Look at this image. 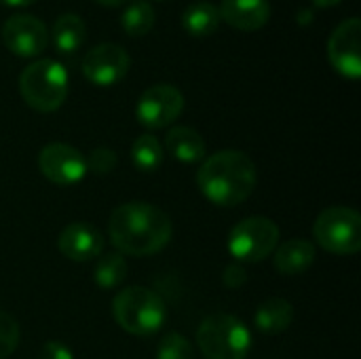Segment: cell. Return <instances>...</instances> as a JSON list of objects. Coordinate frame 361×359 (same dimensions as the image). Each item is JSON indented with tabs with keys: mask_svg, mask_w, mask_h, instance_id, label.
<instances>
[{
	"mask_svg": "<svg viewBox=\"0 0 361 359\" xmlns=\"http://www.w3.org/2000/svg\"><path fill=\"white\" fill-rule=\"evenodd\" d=\"M97 4H102V6H121V4H125L127 0H95Z\"/></svg>",
	"mask_w": 361,
	"mask_h": 359,
	"instance_id": "31",
	"label": "cell"
},
{
	"mask_svg": "<svg viewBox=\"0 0 361 359\" xmlns=\"http://www.w3.org/2000/svg\"><path fill=\"white\" fill-rule=\"evenodd\" d=\"M95 269H93V279L102 290H114L118 288L125 277H127V260L118 252L110 254H99L95 258Z\"/></svg>",
	"mask_w": 361,
	"mask_h": 359,
	"instance_id": "20",
	"label": "cell"
},
{
	"mask_svg": "<svg viewBox=\"0 0 361 359\" xmlns=\"http://www.w3.org/2000/svg\"><path fill=\"white\" fill-rule=\"evenodd\" d=\"M273 254L275 269L286 277L302 275L315 262V245L307 239H290L283 245H279Z\"/></svg>",
	"mask_w": 361,
	"mask_h": 359,
	"instance_id": "16",
	"label": "cell"
},
{
	"mask_svg": "<svg viewBox=\"0 0 361 359\" xmlns=\"http://www.w3.org/2000/svg\"><path fill=\"white\" fill-rule=\"evenodd\" d=\"M220 21L218 6L205 0L188 4L182 13V28L190 36H209L218 30Z\"/></svg>",
	"mask_w": 361,
	"mask_h": 359,
	"instance_id": "19",
	"label": "cell"
},
{
	"mask_svg": "<svg viewBox=\"0 0 361 359\" xmlns=\"http://www.w3.org/2000/svg\"><path fill=\"white\" fill-rule=\"evenodd\" d=\"M154 21H157V13L152 4L146 0L131 2L121 15V28L129 36H146L154 28Z\"/></svg>",
	"mask_w": 361,
	"mask_h": 359,
	"instance_id": "21",
	"label": "cell"
},
{
	"mask_svg": "<svg viewBox=\"0 0 361 359\" xmlns=\"http://www.w3.org/2000/svg\"><path fill=\"white\" fill-rule=\"evenodd\" d=\"M360 36L361 21L349 17L341 21L328 38V59L334 70L349 80H360L361 76Z\"/></svg>",
	"mask_w": 361,
	"mask_h": 359,
	"instance_id": "10",
	"label": "cell"
},
{
	"mask_svg": "<svg viewBox=\"0 0 361 359\" xmlns=\"http://www.w3.org/2000/svg\"><path fill=\"white\" fill-rule=\"evenodd\" d=\"M317 8H330V6H336L338 2H343V0H311Z\"/></svg>",
	"mask_w": 361,
	"mask_h": 359,
	"instance_id": "30",
	"label": "cell"
},
{
	"mask_svg": "<svg viewBox=\"0 0 361 359\" xmlns=\"http://www.w3.org/2000/svg\"><path fill=\"white\" fill-rule=\"evenodd\" d=\"M112 315L125 332L133 336H150L163 328L167 307L157 292L142 286H129L114 296Z\"/></svg>",
	"mask_w": 361,
	"mask_h": 359,
	"instance_id": "3",
	"label": "cell"
},
{
	"mask_svg": "<svg viewBox=\"0 0 361 359\" xmlns=\"http://www.w3.org/2000/svg\"><path fill=\"white\" fill-rule=\"evenodd\" d=\"M197 345L207 359H245L252 349V334L239 317L216 313L197 328Z\"/></svg>",
	"mask_w": 361,
	"mask_h": 359,
	"instance_id": "5",
	"label": "cell"
},
{
	"mask_svg": "<svg viewBox=\"0 0 361 359\" xmlns=\"http://www.w3.org/2000/svg\"><path fill=\"white\" fill-rule=\"evenodd\" d=\"M85 159H87V171H91V174H95V176H108V174H112V171L116 169V165H118L116 152L110 150V148H104V146L91 150V154L85 157Z\"/></svg>",
	"mask_w": 361,
	"mask_h": 359,
	"instance_id": "25",
	"label": "cell"
},
{
	"mask_svg": "<svg viewBox=\"0 0 361 359\" xmlns=\"http://www.w3.org/2000/svg\"><path fill=\"white\" fill-rule=\"evenodd\" d=\"M220 19H224L231 28L241 32L262 30L271 17L269 0H222L218 6Z\"/></svg>",
	"mask_w": 361,
	"mask_h": 359,
	"instance_id": "14",
	"label": "cell"
},
{
	"mask_svg": "<svg viewBox=\"0 0 361 359\" xmlns=\"http://www.w3.org/2000/svg\"><path fill=\"white\" fill-rule=\"evenodd\" d=\"M258 171L254 161L241 150H220L205 157L197 171V186L203 197L218 207H237L256 188Z\"/></svg>",
	"mask_w": 361,
	"mask_h": 359,
	"instance_id": "2",
	"label": "cell"
},
{
	"mask_svg": "<svg viewBox=\"0 0 361 359\" xmlns=\"http://www.w3.org/2000/svg\"><path fill=\"white\" fill-rule=\"evenodd\" d=\"M222 281H224V286H226V288H231V290H239L241 286H245V281H247V273H245V269H243L241 264H228V267L224 269Z\"/></svg>",
	"mask_w": 361,
	"mask_h": 359,
	"instance_id": "27",
	"label": "cell"
},
{
	"mask_svg": "<svg viewBox=\"0 0 361 359\" xmlns=\"http://www.w3.org/2000/svg\"><path fill=\"white\" fill-rule=\"evenodd\" d=\"M292 322H294V307L286 298H269L254 313V324L264 334L286 332L292 326Z\"/></svg>",
	"mask_w": 361,
	"mask_h": 359,
	"instance_id": "18",
	"label": "cell"
},
{
	"mask_svg": "<svg viewBox=\"0 0 361 359\" xmlns=\"http://www.w3.org/2000/svg\"><path fill=\"white\" fill-rule=\"evenodd\" d=\"M277 243L279 226L267 216H250L237 222L226 241L231 256L245 264H256L273 256Z\"/></svg>",
	"mask_w": 361,
	"mask_h": 359,
	"instance_id": "7",
	"label": "cell"
},
{
	"mask_svg": "<svg viewBox=\"0 0 361 359\" xmlns=\"http://www.w3.org/2000/svg\"><path fill=\"white\" fill-rule=\"evenodd\" d=\"M38 359H74V355L68 345L59 341H47L38 351Z\"/></svg>",
	"mask_w": 361,
	"mask_h": 359,
	"instance_id": "26",
	"label": "cell"
},
{
	"mask_svg": "<svg viewBox=\"0 0 361 359\" xmlns=\"http://www.w3.org/2000/svg\"><path fill=\"white\" fill-rule=\"evenodd\" d=\"M2 42L17 57H38L49 44V30L38 17L17 13L2 25Z\"/></svg>",
	"mask_w": 361,
	"mask_h": 359,
	"instance_id": "11",
	"label": "cell"
},
{
	"mask_svg": "<svg viewBox=\"0 0 361 359\" xmlns=\"http://www.w3.org/2000/svg\"><path fill=\"white\" fill-rule=\"evenodd\" d=\"M157 359H195V351L186 336L171 332L161 339L157 347Z\"/></svg>",
	"mask_w": 361,
	"mask_h": 359,
	"instance_id": "23",
	"label": "cell"
},
{
	"mask_svg": "<svg viewBox=\"0 0 361 359\" xmlns=\"http://www.w3.org/2000/svg\"><path fill=\"white\" fill-rule=\"evenodd\" d=\"M131 161H133L135 169H140L144 174L157 171L163 163L161 142L152 133H144V135L135 138V142L131 146Z\"/></svg>",
	"mask_w": 361,
	"mask_h": 359,
	"instance_id": "22",
	"label": "cell"
},
{
	"mask_svg": "<svg viewBox=\"0 0 361 359\" xmlns=\"http://www.w3.org/2000/svg\"><path fill=\"white\" fill-rule=\"evenodd\" d=\"M296 19H298L300 25H309L313 21V11L311 8H300L298 15H296Z\"/></svg>",
	"mask_w": 361,
	"mask_h": 359,
	"instance_id": "28",
	"label": "cell"
},
{
	"mask_svg": "<svg viewBox=\"0 0 361 359\" xmlns=\"http://www.w3.org/2000/svg\"><path fill=\"white\" fill-rule=\"evenodd\" d=\"M68 70L55 59H36L19 74V93L36 112H55L68 97Z\"/></svg>",
	"mask_w": 361,
	"mask_h": 359,
	"instance_id": "4",
	"label": "cell"
},
{
	"mask_svg": "<svg viewBox=\"0 0 361 359\" xmlns=\"http://www.w3.org/2000/svg\"><path fill=\"white\" fill-rule=\"evenodd\" d=\"M19 324L13 315L0 311V359L13 355L19 345Z\"/></svg>",
	"mask_w": 361,
	"mask_h": 359,
	"instance_id": "24",
	"label": "cell"
},
{
	"mask_svg": "<svg viewBox=\"0 0 361 359\" xmlns=\"http://www.w3.org/2000/svg\"><path fill=\"white\" fill-rule=\"evenodd\" d=\"M57 250L68 260L89 262L104 252V235L87 222H70L57 237Z\"/></svg>",
	"mask_w": 361,
	"mask_h": 359,
	"instance_id": "13",
	"label": "cell"
},
{
	"mask_svg": "<svg viewBox=\"0 0 361 359\" xmlns=\"http://www.w3.org/2000/svg\"><path fill=\"white\" fill-rule=\"evenodd\" d=\"M0 2L6 4V6H11V8H25V6L34 4L36 0H0Z\"/></svg>",
	"mask_w": 361,
	"mask_h": 359,
	"instance_id": "29",
	"label": "cell"
},
{
	"mask_svg": "<svg viewBox=\"0 0 361 359\" xmlns=\"http://www.w3.org/2000/svg\"><path fill=\"white\" fill-rule=\"evenodd\" d=\"M129 66L131 59L123 47L114 42H102L85 55L82 74L97 87H112L127 76Z\"/></svg>",
	"mask_w": 361,
	"mask_h": 359,
	"instance_id": "12",
	"label": "cell"
},
{
	"mask_svg": "<svg viewBox=\"0 0 361 359\" xmlns=\"http://www.w3.org/2000/svg\"><path fill=\"white\" fill-rule=\"evenodd\" d=\"M165 148L176 161L186 163V165L201 163L207 152L203 135L197 129L184 127V125L169 129V133L165 138Z\"/></svg>",
	"mask_w": 361,
	"mask_h": 359,
	"instance_id": "15",
	"label": "cell"
},
{
	"mask_svg": "<svg viewBox=\"0 0 361 359\" xmlns=\"http://www.w3.org/2000/svg\"><path fill=\"white\" fill-rule=\"evenodd\" d=\"M87 38V25L85 21L74 15V13H63L55 19L53 23V32H51V40L57 53L61 55H74Z\"/></svg>",
	"mask_w": 361,
	"mask_h": 359,
	"instance_id": "17",
	"label": "cell"
},
{
	"mask_svg": "<svg viewBox=\"0 0 361 359\" xmlns=\"http://www.w3.org/2000/svg\"><path fill=\"white\" fill-rule=\"evenodd\" d=\"M313 235L326 252L336 256H353L361 250V216L345 205L328 207L317 216Z\"/></svg>",
	"mask_w": 361,
	"mask_h": 359,
	"instance_id": "6",
	"label": "cell"
},
{
	"mask_svg": "<svg viewBox=\"0 0 361 359\" xmlns=\"http://www.w3.org/2000/svg\"><path fill=\"white\" fill-rule=\"evenodd\" d=\"M38 169L49 182L57 186H72L87 176V159L78 148L53 142L38 152Z\"/></svg>",
	"mask_w": 361,
	"mask_h": 359,
	"instance_id": "9",
	"label": "cell"
},
{
	"mask_svg": "<svg viewBox=\"0 0 361 359\" xmlns=\"http://www.w3.org/2000/svg\"><path fill=\"white\" fill-rule=\"evenodd\" d=\"M184 110V95L173 85L148 87L135 106V116L146 129L169 127Z\"/></svg>",
	"mask_w": 361,
	"mask_h": 359,
	"instance_id": "8",
	"label": "cell"
},
{
	"mask_svg": "<svg viewBox=\"0 0 361 359\" xmlns=\"http://www.w3.org/2000/svg\"><path fill=\"white\" fill-rule=\"evenodd\" d=\"M171 218L148 201L123 203L108 220L110 243L123 256H152L171 241Z\"/></svg>",
	"mask_w": 361,
	"mask_h": 359,
	"instance_id": "1",
	"label": "cell"
}]
</instances>
